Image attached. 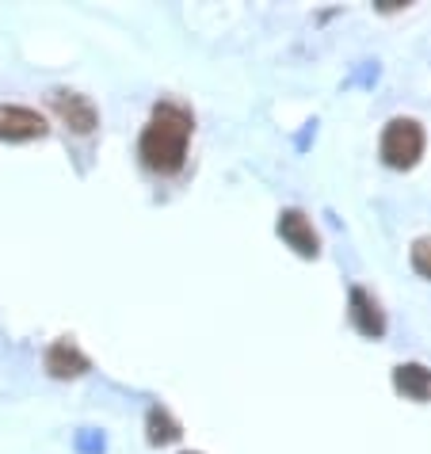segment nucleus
<instances>
[{
	"mask_svg": "<svg viewBox=\"0 0 431 454\" xmlns=\"http://www.w3.org/2000/svg\"><path fill=\"white\" fill-rule=\"evenodd\" d=\"M195 134V115L172 99H161L149 115L142 142H137V157L142 165L157 176H176L187 160V145H192Z\"/></svg>",
	"mask_w": 431,
	"mask_h": 454,
	"instance_id": "1",
	"label": "nucleus"
},
{
	"mask_svg": "<svg viewBox=\"0 0 431 454\" xmlns=\"http://www.w3.org/2000/svg\"><path fill=\"white\" fill-rule=\"evenodd\" d=\"M424 157V130L416 119H393L382 130V160L389 168H412Z\"/></svg>",
	"mask_w": 431,
	"mask_h": 454,
	"instance_id": "2",
	"label": "nucleus"
},
{
	"mask_svg": "<svg viewBox=\"0 0 431 454\" xmlns=\"http://www.w3.org/2000/svg\"><path fill=\"white\" fill-rule=\"evenodd\" d=\"M50 107H54V115L69 126L73 134H92L99 126V111L88 96L73 92V88H54L50 92Z\"/></svg>",
	"mask_w": 431,
	"mask_h": 454,
	"instance_id": "3",
	"label": "nucleus"
},
{
	"mask_svg": "<svg viewBox=\"0 0 431 454\" xmlns=\"http://www.w3.org/2000/svg\"><path fill=\"white\" fill-rule=\"evenodd\" d=\"M46 134V119L23 104H0V142H31Z\"/></svg>",
	"mask_w": 431,
	"mask_h": 454,
	"instance_id": "4",
	"label": "nucleus"
},
{
	"mask_svg": "<svg viewBox=\"0 0 431 454\" xmlns=\"http://www.w3.org/2000/svg\"><path fill=\"white\" fill-rule=\"evenodd\" d=\"M278 237H283V241L306 260H313L317 252H321V237H317L313 222L302 210H283L278 214Z\"/></svg>",
	"mask_w": 431,
	"mask_h": 454,
	"instance_id": "5",
	"label": "nucleus"
},
{
	"mask_svg": "<svg viewBox=\"0 0 431 454\" xmlns=\"http://www.w3.org/2000/svg\"><path fill=\"white\" fill-rule=\"evenodd\" d=\"M46 371L54 374V378H81L84 371H88V356L84 351L73 344L69 336H61V340H54V344L46 348Z\"/></svg>",
	"mask_w": 431,
	"mask_h": 454,
	"instance_id": "6",
	"label": "nucleus"
},
{
	"mask_svg": "<svg viewBox=\"0 0 431 454\" xmlns=\"http://www.w3.org/2000/svg\"><path fill=\"white\" fill-rule=\"evenodd\" d=\"M351 325L363 336H371V340H378L386 333V313H382V306H378V301L366 294L363 286H351Z\"/></svg>",
	"mask_w": 431,
	"mask_h": 454,
	"instance_id": "7",
	"label": "nucleus"
},
{
	"mask_svg": "<svg viewBox=\"0 0 431 454\" xmlns=\"http://www.w3.org/2000/svg\"><path fill=\"white\" fill-rule=\"evenodd\" d=\"M393 389L409 401H431V371L420 363H401L393 371Z\"/></svg>",
	"mask_w": 431,
	"mask_h": 454,
	"instance_id": "8",
	"label": "nucleus"
},
{
	"mask_svg": "<svg viewBox=\"0 0 431 454\" xmlns=\"http://www.w3.org/2000/svg\"><path fill=\"white\" fill-rule=\"evenodd\" d=\"M184 432H180V424L172 420V412L168 409H161V405H153L145 412V439L153 447H168V443H176Z\"/></svg>",
	"mask_w": 431,
	"mask_h": 454,
	"instance_id": "9",
	"label": "nucleus"
},
{
	"mask_svg": "<svg viewBox=\"0 0 431 454\" xmlns=\"http://www.w3.org/2000/svg\"><path fill=\"white\" fill-rule=\"evenodd\" d=\"M73 447H77V454H107V439H104V432H96V427H81V432L73 435Z\"/></svg>",
	"mask_w": 431,
	"mask_h": 454,
	"instance_id": "10",
	"label": "nucleus"
},
{
	"mask_svg": "<svg viewBox=\"0 0 431 454\" xmlns=\"http://www.w3.org/2000/svg\"><path fill=\"white\" fill-rule=\"evenodd\" d=\"M412 268L424 275V279H431V237H420V241L412 245Z\"/></svg>",
	"mask_w": 431,
	"mask_h": 454,
	"instance_id": "11",
	"label": "nucleus"
},
{
	"mask_svg": "<svg viewBox=\"0 0 431 454\" xmlns=\"http://www.w3.org/2000/svg\"><path fill=\"white\" fill-rule=\"evenodd\" d=\"M187 454H195V450H187Z\"/></svg>",
	"mask_w": 431,
	"mask_h": 454,
	"instance_id": "12",
	"label": "nucleus"
}]
</instances>
